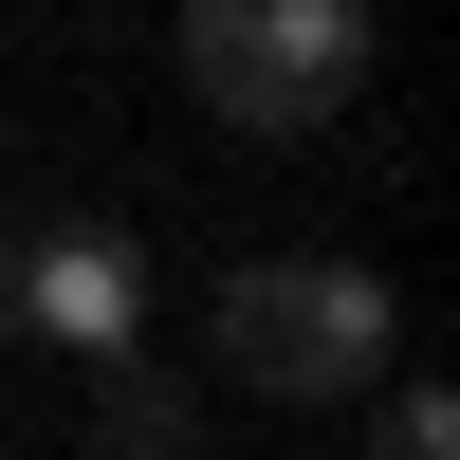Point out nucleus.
I'll return each instance as SVG.
<instances>
[{"mask_svg": "<svg viewBox=\"0 0 460 460\" xmlns=\"http://www.w3.org/2000/svg\"><path fill=\"white\" fill-rule=\"evenodd\" d=\"M221 368H240L258 405H350V387H387V277H368V258H240V277H221Z\"/></svg>", "mask_w": 460, "mask_h": 460, "instance_id": "1", "label": "nucleus"}, {"mask_svg": "<svg viewBox=\"0 0 460 460\" xmlns=\"http://www.w3.org/2000/svg\"><path fill=\"white\" fill-rule=\"evenodd\" d=\"M184 93H203L221 129L295 147V129H332V111L368 93V19L350 0H203V19H184Z\"/></svg>", "mask_w": 460, "mask_h": 460, "instance_id": "2", "label": "nucleus"}, {"mask_svg": "<svg viewBox=\"0 0 460 460\" xmlns=\"http://www.w3.org/2000/svg\"><path fill=\"white\" fill-rule=\"evenodd\" d=\"M0 314L37 332V350H129L147 332V258H129V221H37L19 258H0Z\"/></svg>", "mask_w": 460, "mask_h": 460, "instance_id": "3", "label": "nucleus"}, {"mask_svg": "<svg viewBox=\"0 0 460 460\" xmlns=\"http://www.w3.org/2000/svg\"><path fill=\"white\" fill-rule=\"evenodd\" d=\"M184 424H203V405H184L166 350H111V368H93V442H111V460H184Z\"/></svg>", "mask_w": 460, "mask_h": 460, "instance_id": "4", "label": "nucleus"}, {"mask_svg": "<svg viewBox=\"0 0 460 460\" xmlns=\"http://www.w3.org/2000/svg\"><path fill=\"white\" fill-rule=\"evenodd\" d=\"M368 460H460V405L442 387H368Z\"/></svg>", "mask_w": 460, "mask_h": 460, "instance_id": "5", "label": "nucleus"}]
</instances>
